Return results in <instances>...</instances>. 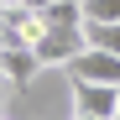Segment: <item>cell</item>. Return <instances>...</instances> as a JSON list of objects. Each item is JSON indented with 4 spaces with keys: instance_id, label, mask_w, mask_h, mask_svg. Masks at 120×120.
<instances>
[{
    "instance_id": "cell-1",
    "label": "cell",
    "mask_w": 120,
    "mask_h": 120,
    "mask_svg": "<svg viewBox=\"0 0 120 120\" xmlns=\"http://www.w3.org/2000/svg\"><path fill=\"white\" fill-rule=\"evenodd\" d=\"M73 89V120H115L120 84H94V78H68Z\"/></svg>"
},
{
    "instance_id": "cell-2",
    "label": "cell",
    "mask_w": 120,
    "mask_h": 120,
    "mask_svg": "<svg viewBox=\"0 0 120 120\" xmlns=\"http://www.w3.org/2000/svg\"><path fill=\"white\" fill-rule=\"evenodd\" d=\"M84 47H89V26H47L42 42H37V52H42L47 68H68Z\"/></svg>"
},
{
    "instance_id": "cell-3",
    "label": "cell",
    "mask_w": 120,
    "mask_h": 120,
    "mask_svg": "<svg viewBox=\"0 0 120 120\" xmlns=\"http://www.w3.org/2000/svg\"><path fill=\"white\" fill-rule=\"evenodd\" d=\"M42 31H47L42 11H31L26 0H21V5H5V21H0V42H5V47H37Z\"/></svg>"
},
{
    "instance_id": "cell-4",
    "label": "cell",
    "mask_w": 120,
    "mask_h": 120,
    "mask_svg": "<svg viewBox=\"0 0 120 120\" xmlns=\"http://www.w3.org/2000/svg\"><path fill=\"white\" fill-rule=\"evenodd\" d=\"M68 78H94V84H120V52L89 42L84 52L68 63Z\"/></svg>"
},
{
    "instance_id": "cell-5",
    "label": "cell",
    "mask_w": 120,
    "mask_h": 120,
    "mask_svg": "<svg viewBox=\"0 0 120 120\" xmlns=\"http://www.w3.org/2000/svg\"><path fill=\"white\" fill-rule=\"evenodd\" d=\"M42 68L47 63H42L37 47H5V89H26Z\"/></svg>"
},
{
    "instance_id": "cell-6",
    "label": "cell",
    "mask_w": 120,
    "mask_h": 120,
    "mask_svg": "<svg viewBox=\"0 0 120 120\" xmlns=\"http://www.w3.org/2000/svg\"><path fill=\"white\" fill-rule=\"evenodd\" d=\"M84 26H89V42H99V47L120 52V21H84Z\"/></svg>"
},
{
    "instance_id": "cell-7",
    "label": "cell",
    "mask_w": 120,
    "mask_h": 120,
    "mask_svg": "<svg viewBox=\"0 0 120 120\" xmlns=\"http://www.w3.org/2000/svg\"><path fill=\"white\" fill-rule=\"evenodd\" d=\"M84 21H120V0H84Z\"/></svg>"
},
{
    "instance_id": "cell-8",
    "label": "cell",
    "mask_w": 120,
    "mask_h": 120,
    "mask_svg": "<svg viewBox=\"0 0 120 120\" xmlns=\"http://www.w3.org/2000/svg\"><path fill=\"white\" fill-rule=\"evenodd\" d=\"M31 11H47V5H63V0H26Z\"/></svg>"
},
{
    "instance_id": "cell-9",
    "label": "cell",
    "mask_w": 120,
    "mask_h": 120,
    "mask_svg": "<svg viewBox=\"0 0 120 120\" xmlns=\"http://www.w3.org/2000/svg\"><path fill=\"white\" fill-rule=\"evenodd\" d=\"M5 5H21V0H5Z\"/></svg>"
},
{
    "instance_id": "cell-10",
    "label": "cell",
    "mask_w": 120,
    "mask_h": 120,
    "mask_svg": "<svg viewBox=\"0 0 120 120\" xmlns=\"http://www.w3.org/2000/svg\"><path fill=\"white\" fill-rule=\"evenodd\" d=\"M115 120H120V110H115Z\"/></svg>"
}]
</instances>
